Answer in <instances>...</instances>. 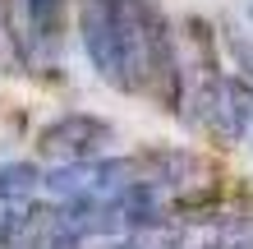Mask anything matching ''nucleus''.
I'll list each match as a JSON object with an SVG mask.
<instances>
[{"label":"nucleus","mask_w":253,"mask_h":249,"mask_svg":"<svg viewBox=\"0 0 253 249\" xmlns=\"http://www.w3.org/2000/svg\"><path fill=\"white\" fill-rule=\"evenodd\" d=\"M115 19H120V42L133 88H157L175 97L180 83V51H175L170 23L157 14L152 0H115Z\"/></svg>","instance_id":"nucleus-1"},{"label":"nucleus","mask_w":253,"mask_h":249,"mask_svg":"<svg viewBox=\"0 0 253 249\" xmlns=\"http://www.w3.org/2000/svg\"><path fill=\"white\" fill-rule=\"evenodd\" d=\"M79 37L92 69L106 83L133 93L129 60H125V42H120V19H115V0H79Z\"/></svg>","instance_id":"nucleus-2"},{"label":"nucleus","mask_w":253,"mask_h":249,"mask_svg":"<svg viewBox=\"0 0 253 249\" xmlns=\"http://www.w3.org/2000/svg\"><path fill=\"white\" fill-rule=\"evenodd\" d=\"M111 139H115V129L106 120L74 111V115H60V120H51L42 129L37 152L46 157V162H55V166H92V162L106 157Z\"/></svg>","instance_id":"nucleus-3"},{"label":"nucleus","mask_w":253,"mask_h":249,"mask_svg":"<svg viewBox=\"0 0 253 249\" xmlns=\"http://www.w3.org/2000/svg\"><path fill=\"white\" fill-rule=\"evenodd\" d=\"M33 189H42V171L33 162H5L0 166V208L33 203Z\"/></svg>","instance_id":"nucleus-4"},{"label":"nucleus","mask_w":253,"mask_h":249,"mask_svg":"<svg viewBox=\"0 0 253 249\" xmlns=\"http://www.w3.org/2000/svg\"><path fill=\"white\" fill-rule=\"evenodd\" d=\"M60 28H65V0H28V33L37 47L55 51Z\"/></svg>","instance_id":"nucleus-5"},{"label":"nucleus","mask_w":253,"mask_h":249,"mask_svg":"<svg viewBox=\"0 0 253 249\" xmlns=\"http://www.w3.org/2000/svg\"><path fill=\"white\" fill-rule=\"evenodd\" d=\"M101 249H111V245H101Z\"/></svg>","instance_id":"nucleus-6"}]
</instances>
